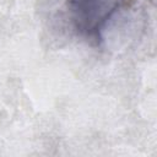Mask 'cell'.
Wrapping results in <instances>:
<instances>
[{
  "mask_svg": "<svg viewBox=\"0 0 157 157\" xmlns=\"http://www.w3.org/2000/svg\"><path fill=\"white\" fill-rule=\"evenodd\" d=\"M121 5V0H66L69 18L74 28L88 39H102L108 21Z\"/></svg>",
  "mask_w": 157,
  "mask_h": 157,
  "instance_id": "obj_1",
  "label": "cell"
}]
</instances>
